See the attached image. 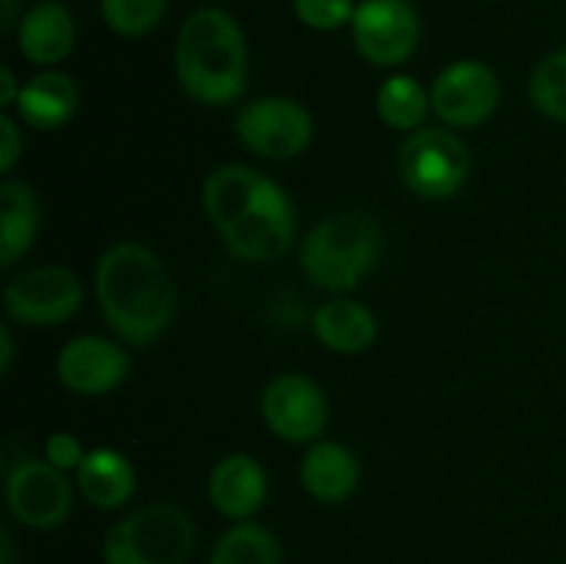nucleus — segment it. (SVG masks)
Instances as JSON below:
<instances>
[{"label":"nucleus","instance_id":"a878e982","mask_svg":"<svg viewBox=\"0 0 566 564\" xmlns=\"http://www.w3.org/2000/svg\"><path fill=\"white\" fill-rule=\"evenodd\" d=\"M293 11L304 28L329 33L352 25L357 3L354 0H293Z\"/></svg>","mask_w":566,"mask_h":564},{"label":"nucleus","instance_id":"2f4dec72","mask_svg":"<svg viewBox=\"0 0 566 564\" xmlns=\"http://www.w3.org/2000/svg\"><path fill=\"white\" fill-rule=\"evenodd\" d=\"M0 564H14V540H11L9 529L0 534Z\"/></svg>","mask_w":566,"mask_h":564},{"label":"nucleus","instance_id":"cd10ccee","mask_svg":"<svg viewBox=\"0 0 566 564\" xmlns=\"http://www.w3.org/2000/svg\"><path fill=\"white\" fill-rule=\"evenodd\" d=\"M22 147H25L22 122L14 114H9V111H3L0 114V169H3V175H9L17 166V160L22 158Z\"/></svg>","mask_w":566,"mask_h":564},{"label":"nucleus","instance_id":"f3484780","mask_svg":"<svg viewBox=\"0 0 566 564\" xmlns=\"http://www.w3.org/2000/svg\"><path fill=\"white\" fill-rule=\"evenodd\" d=\"M363 468L357 453L337 440H318L307 446L298 462V481L313 501L324 506L346 503L359 490Z\"/></svg>","mask_w":566,"mask_h":564},{"label":"nucleus","instance_id":"c756f323","mask_svg":"<svg viewBox=\"0 0 566 564\" xmlns=\"http://www.w3.org/2000/svg\"><path fill=\"white\" fill-rule=\"evenodd\" d=\"M11 365H14V335H11V326H0V374H11Z\"/></svg>","mask_w":566,"mask_h":564},{"label":"nucleus","instance_id":"a211bd4d","mask_svg":"<svg viewBox=\"0 0 566 564\" xmlns=\"http://www.w3.org/2000/svg\"><path fill=\"white\" fill-rule=\"evenodd\" d=\"M81 105L77 83L61 70H42L22 83L14 116L33 130L53 133L70 125Z\"/></svg>","mask_w":566,"mask_h":564},{"label":"nucleus","instance_id":"f03ea898","mask_svg":"<svg viewBox=\"0 0 566 564\" xmlns=\"http://www.w3.org/2000/svg\"><path fill=\"white\" fill-rule=\"evenodd\" d=\"M175 75L193 103H235L249 83V48L235 17L224 9L191 11L177 33Z\"/></svg>","mask_w":566,"mask_h":564},{"label":"nucleus","instance_id":"39448f33","mask_svg":"<svg viewBox=\"0 0 566 564\" xmlns=\"http://www.w3.org/2000/svg\"><path fill=\"white\" fill-rule=\"evenodd\" d=\"M398 177L420 199L457 197L470 177V149L451 127H420L398 147Z\"/></svg>","mask_w":566,"mask_h":564},{"label":"nucleus","instance_id":"4be33fe9","mask_svg":"<svg viewBox=\"0 0 566 564\" xmlns=\"http://www.w3.org/2000/svg\"><path fill=\"white\" fill-rule=\"evenodd\" d=\"M376 114L387 127L398 133H415L423 127L426 116L431 114V92L412 75H396L385 77L376 88Z\"/></svg>","mask_w":566,"mask_h":564},{"label":"nucleus","instance_id":"20e7f679","mask_svg":"<svg viewBox=\"0 0 566 564\" xmlns=\"http://www.w3.org/2000/svg\"><path fill=\"white\" fill-rule=\"evenodd\" d=\"M197 525L177 503H147L116 520L103 536V564H188Z\"/></svg>","mask_w":566,"mask_h":564},{"label":"nucleus","instance_id":"393cba45","mask_svg":"<svg viewBox=\"0 0 566 564\" xmlns=\"http://www.w3.org/2000/svg\"><path fill=\"white\" fill-rule=\"evenodd\" d=\"M169 0H99V17L116 36L142 39L164 22Z\"/></svg>","mask_w":566,"mask_h":564},{"label":"nucleus","instance_id":"412c9836","mask_svg":"<svg viewBox=\"0 0 566 564\" xmlns=\"http://www.w3.org/2000/svg\"><path fill=\"white\" fill-rule=\"evenodd\" d=\"M75 487L94 509L116 512L136 492V468L116 448H92L75 470Z\"/></svg>","mask_w":566,"mask_h":564},{"label":"nucleus","instance_id":"5701e85b","mask_svg":"<svg viewBox=\"0 0 566 564\" xmlns=\"http://www.w3.org/2000/svg\"><path fill=\"white\" fill-rule=\"evenodd\" d=\"M208 564H285V551L274 531L243 520L216 540Z\"/></svg>","mask_w":566,"mask_h":564},{"label":"nucleus","instance_id":"2eb2a0df","mask_svg":"<svg viewBox=\"0 0 566 564\" xmlns=\"http://www.w3.org/2000/svg\"><path fill=\"white\" fill-rule=\"evenodd\" d=\"M274 186L276 180L247 164L216 166L205 177L202 186L205 216L221 236L227 227H232L243 213H249Z\"/></svg>","mask_w":566,"mask_h":564},{"label":"nucleus","instance_id":"f257e3e1","mask_svg":"<svg viewBox=\"0 0 566 564\" xmlns=\"http://www.w3.org/2000/svg\"><path fill=\"white\" fill-rule=\"evenodd\" d=\"M94 296L105 324L130 348L158 343L177 318V282L169 265L136 241L111 243L99 254Z\"/></svg>","mask_w":566,"mask_h":564},{"label":"nucleus","instance_id":"9d476101","mask_svg":"<svg viewBox=\"0 0 566 564\" xmlns=\"http://www.w3.org/2000/svg\"><path fill=\"white\" fill-rule=\"evenodd\" d=\"M72 503L75 481L44 459H20L6 473V506L25 529H59L72 514Z\"/></svg>","mask_w":566,"mask_h":564},{"label":"nucleus","instance_id":"c85d7f7f","mask_svg":"<svg viewBox=\"0 0 566 564\" xmlns=\"http://www.w3.org/2000/svg\"><path fill=\"white\" fill-rule=\"evenodd\" d=\"M20 92L22 83L17 81L14 70H11V66H3V70H0V105H3V111L14 108L17 100H20Z\"/></svg>","mask_w":566,"mask_h":564},{"label":"nucleus","instance_id":"aec40b11","mask_svg":"<svg viewBox=\"0 0 566 564\" xmlns=\"http://www.w3.org/2000/svg\"><path fill=\"white\" fill-rule=\"evenodd\" d=\"M42 202L28 182L6 177L0 182V269H14L36 243Z\"/></svg>","mask_w":566,"mask_h":564},{"label":"nucleus","instance_id":"7ed1b4c3","mask_svg":"<svg viewBox=\"0 0 566 564\" xmlns=\"http://www.w3.org/2000/svg\"><path fill=\"white\" fill-rule=\"evenodd\" d=\"M381 249V227L370 216L348 210L310 227L302 238L298 263L315 288L346 296L379 265Z\"/></svg>","mask_w":566,"mask_h":564},{"label":"nucleus","instance_id":"f8f14e48","mask_svg":"<svg viewBox=\"0 0 566 564\" xmlns=\"http://www.w3.org/2000/svg\"><path fill=\"white\" fill-rule=\"evenodd\" d=\"M296 208L285 188L276 182L249 213L221 232V243L243 263H274L296 241Z\"/></svg>","mask_w":566,"mask_h":564},{"label":"nucleus","instance_id":"6e6552de","mask_svg":"<svg viewBox=\"0 0 566 564\" xmlns=\"http://www.w3.org/2000/svg\"><path fill=\"white\" fill-rule=\"evenodd\" d=\"M431 111L451 130H473L501 105V77L479 59H459L431 81Z\"/></svg>","mask_w":566,"mask_h":564},{"label":"nucleus","instance_id":"b1692460","mask_svg":"<svg viewBox=\"0 0 566 564\" xmlns=\"http://www.w3.org/2000/svg\"><path fill=\"white\" fill-rule=\"evenodd\" d=\"M528 97L542 116L566 122V48L539 59L528 77Z\"/></svg>","mask_w":566,"mask_h":564},{"label":"nucleus","instance_id":"6ab92c4d","mask_svg":"<svg viewBox=\"0 0 566 564\" xmlns=\"http://www.w3.org/2000/svg\"><path fill=\"white\" fill-rule=\"evenodd\" d=\"M313 335L332 354L354 357V354H365L376 343L379 318L368 304L348 296H335L315 307Z\"/></svg>","mask_w":566,"mask_h":564},{"label":"nucleus","instance_id":"0eeeda50","mask_svg":"<svg viewBox=\"0 0 566 564\" xmlns=\"http://www.w3.org/2000/svg\"><path fill=\"white\" fill-rule=\"evenodd\" d=\"M83 280L61 263L20 271L3 291V310L22 326H59L83 307Z\"/></svg>","mask_w":566,"mask_h":564},{"label":"nucleus","instance_id":"7c9ffc66","mask_svg":"<svg viewBox=\"0 0 566 564\" xmlns=\"http://www.w3.org/2000/svg\"><path fill=\"white\" fill-rule=\"evenodd\" d=\"M17 6H20V0H0V14H3V31L9 33L11 25H14V20H20L22 14H17Z\"/></svg>","mask_w":566,"mask_h":564},{"label":"nucleus","instance_id":"4468645a","mask_svg":"<svg viewBox=\"0 0 566 564\" xmlns=\"http://www.w3.org/2000/svg\"><path fill=\"white\" fill-rule=\"evenodd\" d=\"M208 498L221 518L252 520L269 498V473L252 453H227L210 470Z\"/></svg>","mask_w":566,"mask_h":564},{"label":"nucleus","instance_id":"423d86ee","mask_svg":"<svg viewBox=\"0 0 566 564\" xmlns=\"http://www.w3.org/2000/svg\"><path fill=\"white\" fill-rule=\"evenodd\" d=\"M235 136L252 155L293 160L313 144L315 122L307 105L285 94L254 97L235 114Z\"/></svg>","mask_w":566,"mask_h":564},{"label":"nucleus","instance_id":"bb28decb","mask_svg":"<svg viewBox=\"0 0 566 564\" xmlns=\"http://www.w3.org/2000/svg\"><path fill=\"white\" fill-rule=\"evenodd\" d=\"M83 457H86V448H83L81 437L72 435V431H53L44 440V462L59 468L61 473H75Z\"/></svg>","mask_w":566,"mask_h":564},{"label":"nucleus","instance_id":"1a4fd4ad","mask_svg":"<svg viewBox=\"0 0 566 564\" xmlns=\"http://www.w3.org/2000/svg\"><path fill=\"white\" fill-rule=\"evenodd\" d=\"M348 28L357 53L379 70L407 64L423 33L418 9L409 0H363Z\"/></svg>","mask_w":566,"mask_h":564},{"label":"nucleus","instance_id":"dca6fc26","mask_svg":"<svg viewBox=\"0 0 566 564\" xmlns=\"http://www.w3.org/2000/svg\"><path fill=\"white\" fill-rule=\"evenodd\" d=\"M77 42V25L72 11L55 0H42L31 6L17 20V48L22 59L42 70H55L70 59Z\"/></svg>","mask_w":566,"mask_h":564},{"label":"nucleus","instance_id":"9b49d317","mask_svg":"<svg viewBox=\"0 0 566 564\" xmlns=\"http://www.w3.org/2000/svg\"><path fill=\"white\" fill-rule=\"evenodd\" d=\"M260 415L271 435L293 446H313L329 426V398L310 376L276 374L260 396Z\"/></svg>","mask_w":566,"mask_h":564},{"label":"nucleus","instance_id":"ddd939ff","mask_svg":"<svg viewBox=\"0 0 566 564\" xmlns=\"http://www.w3.org/2000/svg\"><path fill=\"white\" fill-rule=\"evenodd\" d=\"M133 374L125 343L103 335H75L55 357V376L75 396H108Z\"/></svg>","mask_w":566,"mask_h":564}]
</instances>
